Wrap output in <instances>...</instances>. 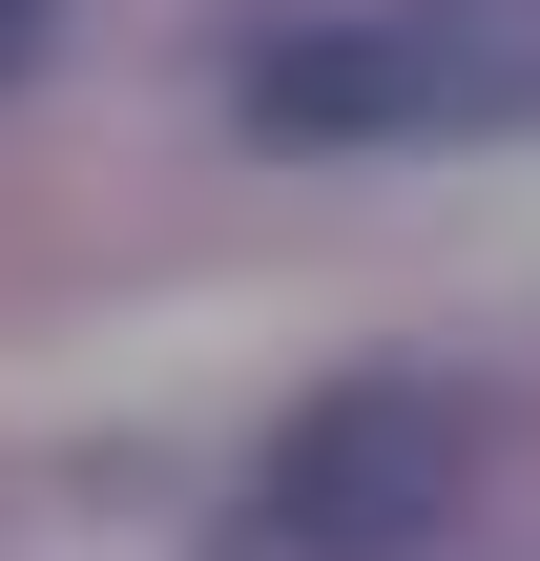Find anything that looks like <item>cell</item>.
Listing matches in <instances>:
<instances>
[{"instance_id": "6da1fadb", "label": "cell", "mask_w": 540, "mask_h": 561, "mask_svg": "<svg viewBox=\"0 0 540 561\" xmlns=\"http://www.w3.org/2000/svg\"><path fill=\"white\" fill-rule=\"evenodd\" d=\"M229 104L271 146H458V125H540V0H333L271 21L229 62Z\"/></svg>"}, {"instance_id": "7a4b0ae2", "label": "cell", "mask_w": 540, "mask_h": 561, "mask_svg": "<svg viewBox=\"0 0 540 561\" xmlns=\"http://www.w3.org/2000/svg\"><path fill=\"white\" fill-rule=\"evenodd\" d=\"M479 500V396L458 375H333L250 458V561H437Z\"/></svg>"}, {"instance_id": "3957f363", "label": "cell", "mask_w": 540, "mask_h": 561, "mask_svg": "<svg viewBox=\"0 0 540 561\" xmlns=\"http://www.w3.org/2000/svg\"><path fill=\"white\" fill-rule=\"evenodd\" d=\"M42 42H62V0H0V83H42Z\"/></svg>"}]
</instances>
